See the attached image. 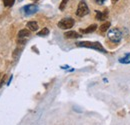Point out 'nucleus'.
Segmentation results:
<instances>
[{"label":"nucleus","mask_w":130,"mask_h":125,"mask_svg":"<svg viewBox=\"0 0 130 125\" xmlns=\"http://www.w3.org/2000/svg\"><path fill=\"white\" fill-rule=\"evenodd\" d=\"M76 45L78 47H85V48H90V49H94L97 50L99 52L102 53H106V49L101 45V43L99 42H90V41H83V42H77Z\"/></svg>","instance_id":"nucleus-1"},{"label":"nucleus","mask_w":130,"mask_h":125,"mask_svg":"<svg viewBox=\"0 0 130 125\" xmlns=\"http://www.w3.org/2000/svg\"><path fill=\"white\" fill-rule=\"evenodd\" d=\"M107 36H108V38H109L110 41L115 42V43H118L122 39V32L120 31V29L113 28V29H111L110 31L108 32V35Z\"/></svg>","instance_id":"nucleus-2"},{"label":"nucleus","mask_w":130,"mask_h":125,"mask_svg":"<svg viewBox=\"0 0 130 125\" xmlns=\"http://www.w3.org/2000/svg\"><path fill=\"white\" fill-rule=\"evenodd\" d=\"M89 13V8L86 4L85 1H80V3L78 4L77 10H76V15L79 17H83V16L87 15Z\"/></svg>","instance_id":"nucleus-3"},{"label":"nucleus","mask_w":130,"mask_h":125,"mask_svg":"<svg viewBox=\"0 0 130 125\" xmlns=\"http://www.w3.org/2000/svg\"><path fill=\"white\" fill-rule=\"evenodd\" d=\"M58 27L61 29H70L71 27H73L74 25V19L68 17V18H64L61 21L58 22Z\"/></svg>","instance_id":"nucleus-4"},{"label":"nucleus","mask_w":130,"mask_h":125,"mask_svg":"<svg viewBox=\"0 0 130 125\" xmlns=\"http://www.w3.org/2000/svg\"><path fill=\"white\" fill-rule=\"evenodd\" d=\"M22 11L25 15L29 16V15H32L34 13H36L38 11V6L35 5V4H29V5H26L22 8Z\"/></svg>","instance_id":"nucleus-5"},{"label":"nucleus","mask_w":130,"mask_h":125,"mask_svg":"<svg viewBox=\"0 0 130 125\" xmlns=\"http://www.w3.org/2000/svg\"><path fill=\"white\" fill-rule=\"evenodd\" d=\"M30 36V31L27 29H23L20 30L18 33V38H19V42H21L22 44H24L26 42V39Z\"/></svg>","instance_id":"nucleus-6"},{"label":"nucleus","mask_w":130,"mask_h":125,"mask_svg":"<svg viewBox=\"0 0 130 125\" xmlns=\"http://www.w3.org/2000/svg\"><path fill=\"white\" fill-rule=\"evenodd\" d=\"M65 38H69V39H76V38H80L82 35L78 34L75 31H68L64 34Z\"/></svg>","instance_id":"nucleus-7"},{"label":"nucleus","mask_w":130,"mask_h":125,"mask_svg":"<svg viewBox=\"0 0 130 125\" xmlns=\"http://www.w3.org/2000/svg\"><path fill=\"white\" fill-rule=\"evenodd\" d=\"M107 15H108V11L107 10H104L103 12L102 11H99V10H96V19L97 20H105L107 18Z\"/></svg>","instance_id":"nucleus-8"},{"label":"nucleus","mask_w":130,"mask_h":125,"mask_svg":"<svg viewBox=\"0 0 130 125\" xmlns=\"http://www.w3.org/2000/svg\"><path fill=\"white\" fill-rule=\"evenodd\" d=\"M27 27L30 31H36L38 29V24L35 21H30V22L27 23Z\"/></svg>","instance_id":"nucleus-9"},{"label":"nucleus","mask_w":130,"mask_h":125,"mask_svg":"<svg viewBox=\"0 0 130 125\" xmlns=\"http://www.w3.org/2000/svg\"><path fill=\"white\" fill-rule=\"evenodd\" d=\"M119 62L122 63V64H129L130 63V53L125 54L123 57L119 58Z\"/></svg>","instance_id":"nucleus-10"},{"label":"nucleus","mask_w":130,"mask_h":125,"mask_svg":"<svg viewBox=\"0 0 130 125\" xmlns=\"http://www.w3.org/2000/svg\"><path fill=\"white\" fill-rule=\"evenodd\" d=\"M96 28H97V25H96V24H92V25H90V26H89L88 28H86V29H81V32L82 33H91V32L95 31Z\"/></svg>","instance_id":"nucleus-11"},{"label":"nucleus","mask_w":130,"mask_h":125,"mask_svg":"<svg viewBox=\"0 0 130 125\" xmlns=\"http://www.w3.org/2000/svg\"><path fill=\"white\" fill-rule=\"evenodd\" d=\"M109 27H110V22H105L99 27V29H100V32H105L109 29Z\"/></svg>","instance_id":"nucleus-12"},{"label":"nucleus","mask_w":130,"mask_h":125,"mask_svg":"<svg viewBox=\"0 0 130 125\" xmlns=\"http://www.w3.org/2000/svg\"><path fill=\"white\" fill-rule=\"evenodd\" d=\"M49 34V29L48 28H43L41 31H39L37 33V35L38 36H40V37H44V36H47Z\"/></svg>","instance_id":"nucleus-13"},{"label":"nucleus","mask_w":130,"mask_h":125,"mask_svg":"<svg viewBox=\"0 0 130 125\" xmlns=\"http://www.w3.org/2000/svg\"><path fill=\"white\" fill-rule=\"evenodd\" d=\"M14 2H15V0H3L4 6H6V7H11L14 4Z\"/></svg>","instance_id":"nucleus-14"},{"label":"nucleus","mask_w":130,"mask_h":125,"mask_svg":"<svg viewBox=\"0 0 130 125\" xmlns=\"http://www.w3.org/2000/svg\"><path fill=\"white\" fill-rule=\"evenodd\" d=\"M67 2H68V0H62L61 4H60V6H59V9H60V10H64L65 6H66V4H67Z\"/></svg>","instance_id":"nucleus-15"},{"label":"nucleus","mask_w":130,"mask_h":125,"mask_svg":"<svg viewBox=\"0 0 130 125\" xmlns=\"http://www.w3.org/2000/svg\"><path fill=\"white\" fill-rule=\"evenodd\" d=\"M106 0H95V2L97 3V4H99V5H101V4H103L104 2H105Z\"/></svg>","instance_id":"nucleus-16"},{"label":"nucleus","mask_w":130,"mask_h":125,"mask_svg":"<svg viewBox=\"0 0 130 125\" xmlns=\"http://www.w3.org/2000/svg\"><path fill=\"white\" fill-rule=\"evenodd\" d=\"M111 1H112V3H113V4H115V3H116L118 0H111Z\"/></svg>","instance_id":"nucleus-17"},{"label":"nucleus","mask_w":130,"mask_h":125,"mask_svg":"<svg viewBox=\"0 0 130 125\" xmlns=\"http://www.w3.org/2000/svg\"><path fill=\"white\" fill-rule=\"evenodd\" d=\"M33 1H37V0H33Z\"/></svg>","instance_id":"nucleus-18"}]
</instances>
